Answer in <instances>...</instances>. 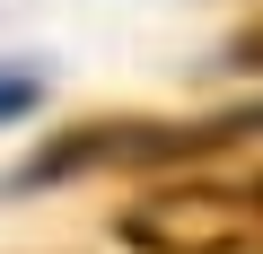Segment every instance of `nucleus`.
Listing matches in <instances>:
<instances>
[{
	"label": "nucleus",
	"mask_w": 263,
	"mask_h": 254,
	"mask_svg": "<svg viewBox=\"0 0 263 254\" xmlns=\"http://www.w3.org/2000/svg\"><path fill=\"white\" fill-rule=\"evenodd\" d=\"M114 237L132 254H263V184H158Z\"/></svg>",
	"instance_id": "nucleus-1"
},
{
	"label": "nucleus",
	"mask_w": 263,
	"mask_h": 254,
	"mask_svg": "<svg viewBox=\"0 0 263 254\" xmlns=\"http://www.w3.org/2000/svg\"><path fill=\"white\" fill-rule=\"evenodd\" d=\"M219 132H237V114H228V123H79V132H62L53 149L27 158V184L79 175V167H158V158H193V149H219Z\"/></svg>",
	"instance_id": "nucleus-2"
},
{
	"label": "nucleus",
	"mask_w": 263,
	"mask_h": 254,
	"mask_svg": "<svg viewBox=\"0 0 263 254\" xmlns=\"http://www.w3.org/2000/svg\"><path fill=\"white\" fill-rule=\"evenodd\" d=\"M228 62H237V70H263V9H254L237 35H228Z\"/></svg>",
	"instance_id": "nucleus-3"
}]
</instances>
